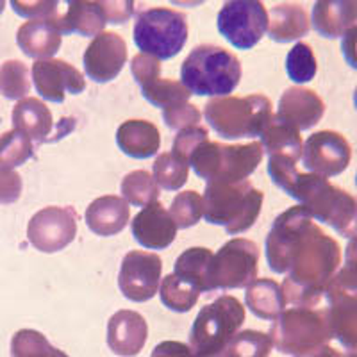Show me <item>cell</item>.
Segmentation results:
<instances>
[{"label":"cell","mask_w":357,"mask_h":357,"mask_svg":"<svg viewBox=\"0 0 357 357\" xmlns=\"http://www.w3.org/2000/svg\"><path fill=\"white\" fill-rule=\"evenodd\" d=\"M341 263V250L336 240L312 223L307 234L296 245L288 277L280 286L286 304L295 307H314L334 279Z\"/></svg>","instance_id":"6da1fadb"},{"label":"cell","mask_w":357,"mask_h":357,"mask_svg":"<svg viewBox=\"0 0 357 357\" xmlns=\"http://www.w3.org/2000/svg\"><path fill=\"white\" fill-rule=\"evenodd\" d=\"M286 193L305 207L311 218L329 223L345 238H357V197L333 186L325 177L301 172Z\"/></svg>","instance_id":"7a4b0ae2"},{"label":"cell","mask_w":357,"mask_h":357,"mask_svg":"<svg viewBox=\"0 0 357 357\" xmlns=\"http://www.w3.org/2000/svg\"><path fill=\"white\" fill-rule=\"evenodd\" d=\"M241 81V63L216 45H199L181 65V82L199 97H229Z\"/></svg>","instance_id":"3957f363"},{"label":"cell","mask_w":357,"mask_h":357,"mask_svg":"<svg viewBox=\"0 0 357 357\" xmlns=\"http://www.w3.org/2000/svg\"><path fill=\"white\" fill-rule=\"evenodd\" d=\"M261 142L245 145H222L218 142H206L197 146L188 159L195 174L207 183L236 184L247 181L263 161Z\"/></svg>","instance_id":"277c9868"},{"label":"cell","mask_w":357,"mask_h":357,"mask_svg":"<svg viewBox=\"0 0 357 357\" xmlns=\"http://www.w3.org/2000/svg\"><path fill=\"white\" fill-rule=\"evenodd\" d=\"M264 193L248 181L236 184L207 183L204 193V216L213 225H223L231 236L241 234L256 223Z\"/></svg>","instance_id":"5b68a950"},{"label":"cell","mask_w":357,"mask_h":357,"mask_svg":"<svg viewBox=\"0 0 357 357\" xmlns=\"http://www.w3.org/2000/svg\"><path fill=\"white\" fill-rule=\"evenodd\" d=\"M209 126L222 138H256L272 122V100L264 95L211 98L204 106Z\"/></svg>","instance_id":"8992f818"},{"label":"cell","mask_w":357,"mask_h":357,"mask_svg":"<svg viewBox=\"0 0 357 357\" xmlns=\"http://www.w3.org/2000/svg\"><path fill=\"white\" fill-rule=\"evenodd\" d=\"M134 43L142 54L158 61L172 59L188 41V22L181 11L152 8L139 11L134 18Z\"/></svg>","instance_id":"52a82bcc"},{"label":"cell","mask_w":357,"mask_h":357,"mask_svg":"<svg viewBox=\"0 0 357 357\" xmlns=\"http://www.w3.org/2000/svg\"><path fill=\"white\" fill-rule=\"evenodd\" d=\"M218 31L238 50H250L268 31V11L257 0H232L222 6Z\"/></svg>","instance_id":"ba28073f"},{"label":"cell","mask_w":357,"mask_h":357,"mask_svg":"<svg viewBox=\"0 0 357 357\" xmlns=\"http://www.w3.org/2000/svg\"><path fill=\"white\" fill-rule=\"evenodd\" d=\"M259 247L245 238H234L213 257L211 279L215 289L248 288L257 279Z\"/></svg>","instance_id":"9c48e42d"},{"label":"cell","mask_w":357,"mask_h":357,"mask_svg":"<svg viewBox=\"0 0 357 357\" xmlns=\"http://www.w3.org/2000/svg\"><path fill=\"white\" fill-rule=\"evenodd\" d=\"M312 227V218L302 206L289 207L279 215L266 236V263L275 273H288L296 245Z\"/></svg>","instance_id":"30bf717a"},{"label":"cell","mask_w":357,"mask_h":357,"mask_svg":"<svg viewBox=\"0 0 357 357\" xmlns=\"http://www.w3.org/2000/svg\"><path fill=\"white\" fill-rule=\"evenodd\" d=\"M245 321V309L238 298L231 295L218 296L215 302L204 305L197 317L191 341L197 347H211L232 336Z\"/></svg>","instance_id":"8fae6325"},{"label":"cell","mask_w":357,"mask_h":357,"mask_svg":"<svg viewBox=\"0 0 357 357\" xmlns=\"http://www.w3.org/2000/svg\"><path fill=\"white\" fill-rule=\"evenodd\" d=\"M77 234V213L73 207H45L31 218L27 238L36 250L54 254L68 247Z\"/></svg>","instance_id":"7c38bea8"},{"label":"cell","mask_w":357,"mask_h":357,"mask_svg":"<svg viewBox=\"0 0 357 357\" xmlns=\"http://www.w3.org/2000/svg\"><path fill=\"white\" fill-rule=\"evenodd\" d=\"M352 159V149L345 136L336 130H318L302 146V161L311 174L336 177L343 174Z\"/></svg>","instance_id":"4fadbf2b"},{"label":"cell","mask_w":357,"mask_h":357,"mask_svg":"<svg viewBox=\"0 0 357 357\" xmlns=\"http://www.w3.org/2000/svg\"><path fill=\"white\" fill-rule=\"evenodd\" d=\"M162 261L158 254L130 250L122 261L118 286L130 302H149L158 293Z\"/></svg>","instance_id":"5bb4252c"},{"label":"cell","mask_w":357,"mask_h":357,"mask_svg":"<svg viewBox=\"0 0 357 357\" xmlns=\"http://www.w3.org/2000/svg\"><path fill=\"white\" fill-rule=\"evenodd\" d=\"M33 82L38 95L45 100L61 104L66 93L79 95L86 89V79L81 72L63 59H43L33 65Z\"/></svg>","instance_id":"9a60e30c"},{"label":"cell","mask_w":357,"mask_h":357,"mask_svg":"<svg viewBox=\"0 0 357 357\" xmlns=\"http://www.w3.org/2000/svg\"><path fill=\"white\" fill-rule=\"evenodd\" d=\"M127 45L123 38L111 31H104L88 45L82 65L89 79L95 82H109L120 75L127 63Z\"/></svg>","instance_id":"2e32d148"},{"label":"cell","mask_w":357,"mask_h":357,"mask_svg":"<svg viewBox=\"0 0 357 357\" xmlns=\"http://www.w3.org/2000/svg\"><path fill=\"white\" fill-rule=\"evenodd\" d=\"M134 240L151 250H162L174 243L177 225L159 200L149 204L130 222Z\"/></svg>","instance_id":"e0dca14e"},{"label":"cell","mask_w":357,"mask_h":357,"mask_svg":"<svg viewBox=\"0 0 357 357\" xmlns=\"http://www.w3.org/2000/svg\"><path fill=\"white\" fill-rule=\"evenodd\" d=\"M325 113V104L317 91L293 86L282 93L279 100L277 118L298 130H307L317 126Z\"/></svg>","instance_id":"ac0fdd59"},{"label":"cell","mask_w":357,"mask_h":357,"mask_svg":"<svg viewBox=\"0 0 357 357\" xmlns=\"http://www.w3.org/2000/svg\"><path fill=\"white\" fill-rule=\"evenodd\" d=\"M61 38L63 34L54 24V17L38 18L20 25L17 43L25 56L33 57L36 61H43V59H52L54 54L61 49Z\"/></svg>","instance_id":"d6986e66"},{"label":"cell","mask_w":357,"mask_h":357,"mask_svg":"<svg viewBox=\"0 0 357 357\" xmlns=\"http://www.w3.org/2000/svg\"><path fill=\"white\" fill-rule=\"evenodd\" d=\"M68 9L63 15L54 17V24L61 34H81V36H98L104 33L107 24L106 11L102 2H86V0H72Z\"/></svg>","instance_id":"ffe728a7"},{"label":"cell","mask_w":357,"mask_h":357,"mask_svg":"<svg viewBox=\"0 0 357 357\" xmlns=\"http://www.w3.org/2000/svg\"><path fill=\"white\" fill-rule=\"evenodd\" d=\"M130 216V207L122 197L106 195L95 199L86 209V223L89 231L97 236L107 238L116 236L126 229Z\"/></svg>","instance_id":"44dd1931"},{"label":"cell","mask_w":357,"mask_h":357,"mask_svg":"<svg viewBox=\"0 0 357 357\" xmlns=\"http://www.w3.org/2000/svg\"><path fill=\"white\" fill-rule=\"evenodd\" d=\"M13 126L15 130L25 134L31 142L52 143V113L40 98L27 97L18 100L13 109Z\"/></svg>","instance_id":"7402d4cb"},{"label":"cell","mask_w":357,"mask_h":357,"mask_svg":"<svg viewBox=\"0 0 357 357\" xmlns=\"http://www.w3.org/2000/svg\"><path fill=\"white\" fill-rule=\"evenodd\" d=\"M312 27L324 38H337L357 22L356 0H320L311 15Z\"/></svg>","instance_id":"603a6c76"},{"label":"cell","mask_w":357,"mask_h":357,"mask_svg":"<svg viewBox=\"0 0 357 357\" xmlns=\"http://www.w3.org/2000/svg\"><path fill=\"white\" fill-rule=\"evenodd\" d=\"M116 145L129 158L149 159L158 154L161 146V134L152 122L127 120L118 127Z\"/></svg>","instance_id":"cb8c5ba5"},{"label":"cell","mask_w":357,"mask_h":357,"mask_svg":"<svg viewBox=\"0 0 357 357\" xmlns=\"http://www.w3.org/2000/svg\"><path fill=\"white\" fill-rule=\"evenodd\" d=\"M146 337V321L134 311H118L107 325V341L118 354H136Z\"/></svg>","instance_id":"d4e9b609"},{"label":"cell","mask_w":357,"mask_h":357,"mask_svg":"<svg viewBox=\"0 0 357 357\" xmlns=\"http://www.w3.org/2000/svg\"><path fill=\"white\" fill-rule=\"evenodd\" d=\"M311 29L309 15L301 4H284L273 6L268 11V34L273 41L279 43H289V41L301 40Z\"/></svg>","instance_id":"484cf974"},{"label":"cell","mask_w":357,"mask_h":357,"mask_svg":"<svg viewBox=\"0 0 357 357\" xmlns=\"http://www.w3.org/2000/svg\"><path fill=\"white\" fill-rule=\"evenodd\" d=\"M213 257H215V254L209 248H188L175 261L174 273L183 280H186V282H190L195 289H199V293L215 291L211 279Z\"/></svg>","instance_id":"4316f807"},{"label":"cell","mask_w":357,"mask_h":357,"mask_svg":"<svg viewBox=\"0 0 357 357\" xmlns=\"http://www.w3.org/2000/svg\"><path fill=\"white\" fill-rule=\"evenodd\" d=\"M245 302L256 317L275 320L286 307V298L279 282L273 279H256L247 288Z\"/></svg>","instance_id":"83f0119b"},{"label":"cell","mask_w":357,"mask_h":357,"mask_svg":"<svg viewBox=\"0 0 357 357\" xmlns=\"http://www.w3.org/2000/svg\"><path fill=\"white\" fill-rule=\"evenodd\" d=\"M261 145L266 151L268 158L272 155H284V158L298 161L302 158V138L301 130L289 123L282 122L277 116L272 118L264 132L261 134Z\"/></svg>","instance_id":"f1b7e54d"},{"label":"cell","mask_w":357,"mask_h":357,"mask_svg":"<svg viewBox=\"0 0 357 357\" xmlns=\"http://www.w3.org/2000/svg\"><path fill=\"white\" fill-rule=\"evenodd\" d=\"M122 199L130 206L145 207L159 199V186L154 175L146 170H134L122 181Z\"/></svg>","instance_id":"f546056e"},{"label":"cell","mask_w":357,"mask_h":357,"mask_svg":"<svg viewBox=\"0 0 357 357\" xmlns=\"http://www.w3.org/2000/svg\"><path fill=\"white\" fill-rule=\"evenodd\" d=\"M159 295H161V302L168 309L175 312H188L195 307L200 293L190 282L183 280L175 273H170L162 279Z\"/></svg>","instance_id":"4dcf8cb0"},{"label":"cell","mask_w":357,"mask_h":357,"mask_svg":"<svg viewBox=\"0 0 357 357\" xmlns=\"http://www.w3.org/2000/svg\"><path fill=\"white\" fill-rule=\"evenodd\" d=\"M190 165L174 152H162L154 161V178L158 186L167 191H177L186 184Z\"/></svg>","instance_id":"1f68e13d"},{"label":"cell","mask_w":357,"mask_h":357,"mask_svg":"<svg viewBox=\"0 0 357 357\" xmlns=\"http://www.w3.org/2000/svg\"><path fill=\"white\" fill-rule=\"evenodd\" d=\"M142 93L152 106L161 107V109H168V107H174L177 104H183V102L190 100L191 97V93L184 88L183 82L162 77L143 86Z\"/></svg>","instance_id":"d6a6232c"},{"label":"cell","mask_w":357,"mask_h":357,"mask_svg":"<svg viewBox=\"0 0 357 357\" xmlns=\"http://www.w3.org/2000/svg\"><path fill=\"white\" fill-rule=\"evenodd\" d=\"M33 155V142L25 134L13 129L0 136V168L13 170V168L22 167Z\"/></svg>","instance_id":"836d02e7"},{"label":"cell","mask_w":357,"mask_h":357,"mask_svg":"<svg viewBox=\"0 0 357 357\" xmlns=\"http://www.w3.org/2000/svg\"><path fill=\"white\" fill-rule=\"evenodd\" d=\"M0 91L9 100H24L31 91L29 68L18 59L6 61L0 66Z\"/></svg>","instance_id":"e575fe53"},{"label":"cell","mask_w":357,"mask_h":357,"mask_svg":"<svg viewBox=\"0 0 357 357\" xmlns=\"http://www.w3.org/2000/svg\"><path fill=\"white\" fill-rule=\"evenodd\" d=\"M318 70L317 57L314 52L304 41H298L295 43L291 50L286 56V72H288V77L291 79L296 84H304L314 79Z\"/></svg>","instance_id":"d590c367"},{"label":"cell","mask_w":357,"mask_h":357,"mask_svg":"<svg viewBox=\"0 0 357 357\" xmlns=\"http://www.w3.org/2000/svg\"><path fill=\"white\" fill-rule=\"evenodd\" d=\"M168 213L177 229H190L204 216V199L197 191H183L175 197Z\"/></svg>","instance_id":"8d00e7d4"},{"label":"cell","mask_w":357,"mask_h":357,"mask_svg":"<svg viewBox=\"0 0 357 357\" xmlns=\"http://www.w3.org/2000/svg\"><path fill=\"white\" fill-rule=\"evenodd\" d=\"M162 120L170 129L184 130L199 126V122L202 120V113L190 102H183L174 107L162 109Z\"/></svg>","instance_id":"74e56055"},{"label":"cell","mask_w":357,"mask_h":357,"mask_svg":"<svg viewBox=\"0 0 357 357\" xmlns=\"http://www.w3.org/2000/svg\"><path fill=\"white\" fill-rule=\"evenodd\" d=\"M206 139H207V130L200 126L178 130V134L174 139V151L172 152H174L177 158L184 159V161L188 162V159H190V155L193 154V151H195L200 143L206 142Z\"/></svg>","instance_id":"f35d334b"},{"label":"cell","mask_w":357,"mask_h":357,"mask_svg":"<svg viewBox=\"0 0 357 357\" xmlns=\"http://www.w3.org/2000/svg\"><path fill=\"white\" fill-rule=\"evenodd\" d=\"M130 72H132L139 88H143L149 82L161 77V63L155 57L146 56V54H136L130 61Z\"/></svg>","instance_id":"ab89813d"},{"label":"cell","mask_w":357,"mask_h":357,"mask_svg":"<svg viewBox=\"0 0 357 357\" xmlns=\"http://www.w3.org/2000/svg\"><path fill=\"white\" fill-rule=\"evenodd\" d=\"M13 11L20 15V17H27L31 20H38V18H52L57 15V2H22V0H13L11 2Z\"/></svg>","instance_id":"60d3db41"},{"label":"cell","mask_w":357,"mask_h":357,"mask_svg":"<svg viewBox=\"0 0 357 357\" xmlns=\"http://www.w3.org/2000/svg\"><path fill=\"white\" fill-rule=\"evenodd\" d=\"M22 177L15 170L0 168V204L17 202L22 195Z\"/></svg>","instance_id":"b9f144b4"},{"label":"cell","mask_w":357,"mask_h":357,"mask_svg":"<svg viewBox=\"0 0 357 357\" xmlns=\"http://www.w3.org/2000/svg\"><path fill=\"white\" fill-rule=\"evenodd\" d=\"M334 279L343 282L347 286L357 288V238H354L345 250V266L341 268L340 273L334 275Z\"/></svg>","instance_id":"7bdbcfd3"},{"label":"cell","mask_w":357,"mask_h":357,"mask_svg":"<svg viewBox=\"0 0 357 357\" xmlns=\"http://www.w3.org/2000/svg\"><path fill=\"white\" fill-rule=\"evenodd\" d=\"M109 24H126L134 13V2L118 0V2H102Z\"/></svg>","instance_id":"ee69618b"},{"label":"cell","mask_w":357,"mask_h":357,"mask_svg":"<svg viewBox=\"0 0 357 357\" xmlns=\"http://www.w3.org/2000/svg\"><path fill=\"white\" fill-rule=\"evenodd\" d=\"M341 52L345 61L352 66L354 70H357V24L347 31L343 36H341Z\"/></svg>","instance_id":"f6af8a7d"},{"label":"cell","mask_w":357,"mask_h":357,"mask_svg":"<svg viewBox=\"0 0 357 357\" xmlns=\"http://www.w3.org/2000/svg\"><path fill=\"white\" fill-rule=\"evenodd\" d=\"M354 106H356V109H357V88H356V91H354Z\"/></svg>","instance_id":"bcb514c9"},{"label":"cell","mask_w":357,"mask_h":357,"mask_svg":"<svg viewBox=\"0 0 357 357\" xmlns=\"http://www.w3.org/2000/svg\"><path fill=\"white\" fill-rule=\"evenodd\" d=\"M4 8H6V2H2V0H0V13L4 11Z\"/></svg>","instance_id":"7dc6e473"},{"label":"cell","mask_w":357,"mask_h":357,"mask_svg":"<svg viewBox=\"0 0 357 357\" xmlns=\"http://www.w3.org/2000/svg\"><path fill=\"white\" fill-rule=\"evenodd\" d=\"M356 186H357V174H356Z\"/></svg>","instance_id":"c3c4849f"}]
</instances>
